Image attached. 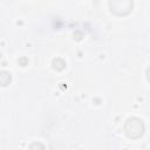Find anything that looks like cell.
Returning a JSON list of instances; mask_svg holds the SVG:
<instances>
[{
    "label": "cell",
    "mask_w": 150,
    "mask_h": 150,
    "mask_svg": "<svg viewBox=\"0 0 150 150\" xmlns=\"http://www.w3.org/2000/svg\"><path fill=\"white\" fill-rule=\"evenodd\" d=\"M109 9L117 16H125L131 13L134 8V0H109Z\"/></svg>",
    "instance_id": "7a4b0ae2"
},
{
    "label": "cell",
    "mask_w": 150,
    "mask_h": 150,
    "mask_svg": "<svg viewBox=\"0 0 150 150\" xmlns=\"http://www.w3.org/2000/svg\"><path fill=\"white\" fill-rule=\"evenodd\" d=\"M145 76H146V80H148V82L150 83V66L146 68V71H145Z\"/></svg>",
    "instance_id": "8992f818"
},
{
    "label": "cell",
    "mask_w": 150,
    "mask_h": 150,
    "mask_svg": "<svg viewBox=\"0 0 150 150\" xmlns=\"http://www.w3.org/2000/svg\"><path fill=\"white\" fill-rule=\"evenodd\" d=\"M0 81H1V84H2L4 87H6V86L9 84V82H11V74H9L8 71L2 70V71L0 73Z\"/></svg>",
    "instance_id": "3957f363"
},
{
    "label": "cell",
    "mask_w": 150,
    "mask_h": 150,
    "mask_svg": "<svg viewBox=\"0 0 150 150\" xmlns=\"http://www.w3.org/2000/svg\"><path fill=\"white\" fill-rule=\"evenodd\" d=\"M35 148H40V149H45V145L41 143H33L29 145V149H35Z\"/></svg>",
    "instance_id": "5b68a950"
},
{
    "label": "cell",
    "mask_w": 150,
    "mask_h": 150,
    "mask_svg": "<svg viewBox=\"0 0 150 150\" xmlns=\"http://www.w3.org/2000/svg\"><path fill=\"white\" fill-rule=\"evenodd\" d=\"M64 66H66V63H64V61L62 59H55L53 61V68L55 70H62L64 68Z\"/></svg>",
    "instance_id": "277c9868"
},
{
    "label": "cell",
    "mask_w": 150,
    "mask_h": 150,
    "mask_svg": "<svg viewBox=\"0 0 150 150\" xmlns=\"http://www.w3.org/2000/svg\"><path fill=\"white\" fill-rule=\"evenodd\" d=\"M124 135L130 139H137L141 138L145 131L144 123L138 117H129L123 125Z\"/></svg>",
    "instance_id": "6da1fadb"
}]
</instances>
